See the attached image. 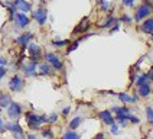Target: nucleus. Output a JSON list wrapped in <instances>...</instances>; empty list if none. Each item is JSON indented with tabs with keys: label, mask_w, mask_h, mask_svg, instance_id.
<instances>
[{
	"label": "nucleus",
	"mask_w": 153,
	"mask_h": 139,
	"mask_svg": "<svg viewBox=\"0 0 153 139\" xmlns=\"http://www.w3.org/2000/svg\"><path fill=\"white\" fill-rule=\"evenodd\" d=\"M68 43H69L68 39H64V41H53L52 45L56 46V48H61V46H65V45H68Z\"/></svg>",
	"instance_id": "obj_26"
},
{
	"label": "nucleus",
	"mask_w": 153,
	"mask_h": 139,
	"mask_svg": "<svg viewBox=\"0 0 153 139\" xmlns=\"http://www.w3.org/2000/svg\"><path fill=\"white\" fill-rule=\"evenodd\" d=\"M13 19L16 22L17 28H26L29 25V17L26 16V13H23V12H16V15L13 16Z\"/></svg>",
	"instance_id": "obj_8"
},
{
	"label": "nucleus",
	"mask_w": 153,
	"mask_h": 139,
	"mask_svg": "<svg viewBox=\"0 0 153 139\" xmlns=\"http://www.w3.org/2000/svg\"><path fill=\"white\" fill-rule=\"evenodd\" d=\"M147 77H149V80H152V81H153V68L150 70V72L147 74Z\"/></svg>",
	"instance_id": "obj_37"
},
{
	"label": "nucleus",
	"mask_w": 153,
	"mask_h": 139,
	"mask_svg": "<svg viewBox=\"0 0 153 139\" xmlns=\"http://www.w3.org/2000/svg\"><path fill=\"white\" fill-rule=\"evenodd\" d=\"M146 114H147V120L153 125V107H147L146 109Z\"/></svg>",
	"instance_id": "obj_27"
},
{
	"label": "nucleus",
	"mask_w": 153,
	"mask_h": 139,
	"mask_svg": "<svg viewBox=\"0 0 153 139\" xmlns=\"http://www.w3.org/2000/svg\"><path fill=\"white\" fill-rule=\"evenodd\" d=\"M39 1H43V0H39Z\"/></svg>",
	"instance_id": "obj_41"
},
{
	"label": "nucleus",
	"mask_w": 153,
	"mask_h": 139,
	"mask_svg": "<svg viewBox=\"0 0 153 139\" xmlns=\"http://www.w3.org/2000/svg\"><path fill=\"white\" fill-rule=\"evenodd\" d=\"M32 17H33L35 20L39 23L41 26H43L46 23V17H48V13H46V9L43 7H39L38 10H35L33 13H32Z\"/></svg>",
	"instance_id": "obj_7"
},
{
	"label": "nucleus",
	"mask_w": 153,
	"mask_h": 139,
	"mask_svg": "<svg viewBox=\"0 0 153 139\" xmlns=\"http://www.w3.org/2000/svg\"><path fill=\"white\" fill-rule=\"evenodd\" d=\"M82 122V117L81 116H76V117H74L72 120L69 122V129H72V130H75L78 126H79V123Z\"/></svg>",
	"instance_id": "obj_19"
},
{
	"label": "nucleus",
	"mask_w": 153,
	"mask_h": 139,
	"mask_svg": "<svg viewBox=\"0 0 153 139\" xmlns=\"http://www.w3.org/2000/svg\"><path fill=\"white\" fill-rule=\"evenodd\" d=\"M78 138H79V135H78L76 132H74L72 129L68 130V132L64 135V139H78Z\"/></svg>",
	"instance_id": "obj_22"
},
{
	"label": "nucleus",
	"mask_w": 153,
	"mask_h": 139,
	"mask_svg": "<svg viewBox=\"0 0 153 139\" xmlns=\"http://www.w3.org/2000/svg\"><path fill=\"white\" fill-rule=\"evenodd\" d=\"M45 61L51 65L52 68H55V70H62L64 68V64H62V61L59 60V57H58L56 54L46 52V54H45Z\"/></svg>",
	"instance_id": "obj_3"
},
{
	"label": "nucleus",
	"mask_w": 153,
	"mask_h": 139,
	"mask_svg": "<svg viewBox=\"0 0 153 139\" xmlns=\"http://www.w3.org/2000/svg\"><path fill=\"white\" fill-rule=\"evenodd\" d=\"M68 49H67V54H69V52H72L74 49H76L78 48V45H79V39H76V41H74L72 43H68Z\"/></svg>",
	"instance_id": "obj_24"
},
{
	"label": "nucleus",
	"mask_w": 153,
	"mask_h": 139,
	"mask_svg": "<svg viewBox=\"0 0 153 139\" xmlns=\"http://www.w3.org/2000/svg\"><path fill=\"white\" fill-rule=\"evenodd\" d=\"M6 75V68L3 67V65H0V80Z\"/></svg>",
	"instance_id": "obj_33"
},
{
	"label": "nucleus",
	"mask_w": 153,
	"mask_h": 139,
	"mask_svg": "<svg viewBox=\"0 0 153 139\" xmlns=\"http://www.w3.org/2000/svg\"><path fill=\"white\" fill-rule=\"evenodd\" d=\"M121 22H124V23H131V22H133V19H131V17L128 16V15H123V16H121Z\"/></svg>",
	"instance_id": "obj_29"
},
{
	"label": "nucleus",
	"mask_w": 153,
	"mask_h": 139,
	"mask_svg": "<svg viewBox=\"0 0 153 139\" xmlns=\"http://www.w3.org/2000/svg\"><path fill=\"white\" fill-rule=\"evenodd\" d=\"M147 80H149V77H147V74H142L140 77L136 78V84L137 86H142V84H146L147 83Z\"/></svg>",
	"instance_id": "obj_23"
},
{
	"label": "nucleus",
	"mask_w": 153,
	"mask_h": 139,
	"mask_svg": "<svg viewBox=\"0 0 153 139\" xmlns=\"http://www.w3.org/2000/svg\"><path fill=\"white\" fill-rule=\"evenodd\" d=\"M140 29H142V32H145V34H152L153 32V19H147L145 20L142 26H140Z\"/></svg>",
	"instance_id": "obj_14"
},
{
	"label": "nucleus",
	"mask_w": 153,
	"mask_h": 139,
	"mask_svg": "<svg viewBox=\"0 0 153 139\" xmlns=\"http://www.w3.org/2000/svg\"><path fill=\"white\" fill-rule=\"evenodd\" d=\"M25 87V81L22 80V77H19V75H13L12 77V80H10V83H9V88L12 90V91H15V93H17V91H20L22 88Z\"/></svg>",
	"instance_id": "obj_6"
},
{
	"label": "nucleus",
	"mask_w": 153,
	"mask_h": 139,
	"mask_svg": "<svg viewBox=\"0 0 153 139\" xmlns=\"http://www.w3.org/2000/svg\"><path fill=\"white\" fill-rule=\"evenodd\" d=\"M13 6L17 9V12H23V13H26V12H29L30 10V3H27L26 0H15L13 1Z\"/></svg>",
	"instance_id": "obj_10"
},
{
	"label": "nucleus",
	"mask_w": 153,
	"mask_h": 139,
	"mask_svg": "<svg viewBox=\"0 0 153 139\" xmlns=\"http://www.w3.org/2000/svg\"><path fill=\"white\" fill-rule=\"evenodd\" d=\"M69 110H71V107H65V109H64V110H62V114H64V116H67V114H68L69 113Z\"/></svg>",
	"instance_id": "obj_35"
},
{
	"label": "nucleus",
	"mask_w": 153,
	"mask_h": 139,
	"mask_svg": "<svg viewBox=\"0 0 153 139\" xmlns=\"http://www.w3.org/2000/svg\"><path fill=\"white\" fill-rule=\"evenodd\" d=\"M26 117V122H27V125H29V128L30 129H39V126L42 125V123H48V117L43 114V116H38V114H35V113H26L25 114Z\"/></svg>",
	"instance_id": "obj_1"
},
{
	"label": "nucleus",
	"mask_w": 153,
	"mask_h": 139,
	"mask_svg": "<svg viewBox=\"0 0 153 139\" xmlns=\"http://www.w3.org/2000/svg\"><path fill=\"white\" fill-rule=\"evenodd\" d=\"M117 22H119V20H117L116 17L108 16V17H107V20H105V22H104V23H102V25H101V28H102V29H104V28H110V26L116 25Z\"/></svg>",
	"instance_id": "obj_20"
},
{
	"label": "nucleus",
	"mask_w": 153,
	"mask_h": 139,
	"mask_svg": "<svg viewBox=\"0 0 153 139\" xmlns=\"http://www.w3.org/2000/svg\"><path fill=\"white\" fill-rule=\"evenodd\" d=\"M58 120V114L56 113H52L48 116V123H55V122Z\"/></svg>",
	"instance_id": "obj_28"
},
{
	"label": "nucleus",
	"mask_w": 153,
	"mask_h": 139,
	"mask_svg": "<svg viewBox=\"0 0 153 139\" xmlns=\"http://www.w3.org/2000/svg\"><path fill=\"white\" fill-rule=\"evenodd\" d=\"M137 93H139V96L140 97H147V96L152 93V88H150V86L146 83V84H142V86H139V90H137Z\"/></svg>",
	"instance_id": "obj_15"
},
{
	"label": "nucleus",
	"mask_w": 153,
	"mask_h": 139,
	"mask_svg": "<svg viewBox=\"0 0 153 139\" xmlns=\"http://www.w3.org/2000/svg\"><path fill=\"white\" fill-rule=\"evenodd\" d=\"M10 102H12L10 94H7V93H1V91H0V107H1V109H3V107H7L9 104H10Z\"/></svg>",
	"instance_id": "obj_16"
},
{
	"label": "nucleus",
	"mask_w": 153,
	"mask_h": 139,
	"mask_svg": "<svg viewBox=\"0 0 153 139\" xmlns=\"http://www.w3.org/2000/svg\"><path fill=\"white\" fill-rule=\"evenodd\" d=\"M42 136H45V138H52L53 133H52L51 129H45V130H42Z\"/></svg>",
	"instance_id": "obj_30"
},
{
	"label": "nucleus",
	"mask_w": 153,
	"mask_h": 139,
	"mask_svg": "<svg viewBox=\"0 0 153 139\" xmlns=\"http://www.w3.org/2000/svg\"><path fill=\"white\" fill-rule=\"evenodd\" d=\"M6 64H7V61L4 60V58H3V57H0V65H3V67H4V65H6Z\"/></svg>",
	"instance_id": "obj_36"
},
{
	"label": "nucleus",
	"mask_w": 153,
	"mask_h": 139,
	"mask_svg": "<svg viewBox=\"0 0 153 139\" xmlns=\"http://www.w3.org/2000/svg\"><path fill=\"white\" fill-rule=\"evenodd\" d=\"M111 133H114V135H117L119 133V126L116 125V123H111Z\"/></svg>",
	"instance_id": "obj_32"
},
{
	"label": "nucleus",
	"mask_w": 153,
	"mask_h": 139,
	"mask_svg": "<svg viewBox=\"0 0 153 139\" xmlns=\"http://www.w3.org/2000/svg\"><path fill=\"white\" fill-rule=\"evenodd\" d=\"M121 1H123V4H124V6L131 7V6H134V1H136V0H121Z\"/></svg>",
	"instance_id": "obj_31"
},
{
	"label": "nucleus",
	"mask_w": 153,
	"mask_h": 139,
	"mask_svg": "<svg viewBox=\"0 0 153 139\" xmlns=\"http://www.w3.org/2000/svg\"><path fill=\"white\" fill-rule=\"evenodd\" d=\"M36 68H38L36 62L30 61L29 64H26L25 67H23V72H25L26 75H35L36 74Z\"/></svg>",
	"instance_id": "obj_13"
},
{
	"label": "nucleus",
	"mask_w": 153,
	"mask_h": 139,
	"mask_svg": "<svg viewBox=\"0 0 153 139\" xmlns=\"http://www.w3.org/2000/svg\"><path fill=\"white\" fill-rule=\"evenodd\" d=\"M88 26H90V22H88V19H84L79 25L75 28V31H74V34H78V32H84L88 29Z\"/></svg>",
	"instance_id": "obj_18"
},
{
	"label": "nucleus",
	"mask_w": 153,
	"mask_h": 139,
	"mask_svg": "<svg viewBox=\"0 0 153 139\" xmlns=\"http://www.w3.org/2000/svg\"><path fill=\"white\" fill-rule=\"evenodd\" d=\"M4 129V123H3V120H1V117H0V132Z\"/></svg>",
	"instance_id": "obj_38"
},
{
	"label": "nucleus",
	"mask_w": 153,
	"mask_h": 139,
	"mask_svg": "<svg viewBox=\"0 0 153 139\" xmlns=\"http://www.w3.org/2000/svg\"><path fill=\"white\" fill-rule=\"evenodd\" d=\"M152 38H153V32H152Z\"/></svg>",
	"instance_id": "obj_39"
},
{
	"label": "nucleus",
	"mask_w": 153,
	"mask_h": 139,
	"mask_svg": "<svg viewBox=\"0 0 153 139\" xmlns=\"http://www.w3.org/2000/svg\"><path fill=\"white\" fill-rule=\"evenodd\" d=\"M39 72H41L42 75L51 74V65H49V64H41V65H39Z\"/></svg>",
	"instance_id": "obj_21"
},
{
	"label": "nucleus",
	"mask_w": 153,
	"mask_h": 139,
	"mask_svg": "<svg viewBox=\"0 0 153 139\" xmlns=\"http://www.w3.org/2000/svg\"><path fill=\"white\" fill-rule=\"evenodd\" d=\"M7 114L10 119H19L20 114H22V106L19 103H15V102H10L7 107Z\"/></svg>",
	"instance_id": "obj_4"
},
{
	"label": "nucleus",
	"mask_w": 153,
	"mask_h": 139,
	"mask_svg": "<svg viewBox=\"0 0 153 139\" xmlns=\"http://www.w3.org/2000/svg\"><path fill=\"white\" fill-rule=\"evenodd\" d=\"M119 99L123 102V103H134V102H137V97L134 96V97H130V96L127 94V93H120L119 94Z\"/></svg>",
	"instance_id": "obj_17"
},
{
	"label": "nucleus",
	"mask_w": 153,
	"mask_h": 139,
	"mask_svg": "<svg viewBox=\"0 0 153 139\" xmlns=\"http://www.w3.org/2000/svg\"><path fill=\"white\" fill-rule=\"evenodd\" d=\"M32 38H33V34H32V32H26V34L17 36L16 42L19 43V45H22L23 48H26V46H27V43L30 42V39H32Z\"/></svg>",
	"instance_id": "obj_11"
},
{
	"label": "nucleus",
	"mask_w": 153,
	"mask_h": 139,
	"mask_svg": "<svg viewBox=\"0 0 153 139\" xmlns=\"http://www.w3.org/2000/svg\"><path fill=\"white\" fill-rule=\"evenodd\" d=\"M152 12H153V9H152L150 1H149V0H145V1L137 7L136 15H134V19H136V20H143V19H146V17L152 13Z\"/></svg>",
	"instance_id": "obj_2"
},
{
	"label": "nucleus",
	"mask_w": 153,
	"mask_h": 139,
	"mask_svg": "<svg viewBox=\"0 0 153 139\" xmlns=\"http://www.w3.org/2000/svg\"><path fill=\"white\" fill-rule=\"evenodd\" d=\"M98 116H100V119H101V120L104 122L105 125H108V126H110L111 123H114V122H116V119L111 116V112H108V110L100 112V114H98Z\"/></svg>",
	"instance_id": "obj_12"
},
{
	"label": "nucleus",
	"mask_w": 153,
	"mask_h": 139,
	"mask_svg": "<svg viewBox=\"0 0 153 139\" xmlns=\"http://www.w3.org/2000/svg\"><path fill=\"white\" fill-rule=\"evenodd\" d=\"M98 3H100V6H101L102 12H108V10H110V3H108V1H105V0H100Z\"/></svg>",
	"instance_id": "obj_25"
},
{
	"label": "nucleus",
	"mask_w": 153,
	"mask_h": 139,
	"mask_svg": "<svg viewBox=\"0 0 153 139\" xmlns=\"http://www.w3.org/2000/svg\"><path fill=\"white\" fill-rule=\"evenodd\" d=\"M27 51H29V57H30V61L33 62H38L41 60V46L36 45V43H27Z\"/></svg>",
	"instance_id": "obj_5"
},
{
	"label": "nucleus",
	"mask_w": 153,
	"mask_h": 139,
	"mask_svg": "<svg viewBox=\"0 0 153 139\" xmlns=\"http://www.w3.org/2000/svg\"><path fill=\"white\" fill-rule=\"evenodd\" d=\"M4 128H6L7 130H10V132H13L16 138H22V136H23V130H22V126H20L17 122H9L7 125H4Z\"/></svg>",
	"instance_id": "obj_9"
},
{
	"label": "nucleus",
	"mask_w": 153,
	"mask_h": 139,
	"mask_svg": "<svg viewBox=\"0 0 153 139\" xmlns=\"http://www.w3.org/2000/svg\"><path fill=\"white\" fill-rule=\"evenodd\" d=\"M0 112H1V107H0Z\"/></svg>",
	"instance_id": "obj_40"
},
{
	"label": "nucleus",
	"mask_w": 153,
	"mask_h": 139,
	"mask_svg": "<svg viewBox=\"0 0 153 139\" xmlns=\"http://www.w3.org/2000/svg\"><path fill=\"white\" fill-rule=\"evenodd\" d=\"M128 120L131 122V123H139V117H134V116H133V114H131V116H130V119H128Z\"/></svg>",
	"instance_id": "obj_34"
}]
</instances>
